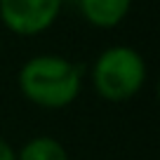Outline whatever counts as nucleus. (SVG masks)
Returning a JSON list of instances; mask_svg holds the SVG:
<instances>
[{"label": "nucleus", "mask_w": 160, "mask_h": 160, "mask_svg": "<svg viewBox=\"0 0 160 160\" xmlns=\"http://www.w3.org/2000/svg\"><path fill=\"white\" fill-rule=\"evenodd\" d=\"M85 68L64 54H35L17 73L19 94L42 111H61L82 92Z\"/></svg>", "instance_id": "nucleus-1"}, {"label": "nucleus", "mask_w": 160, "mask_h": 160, "mask_svg": "<svg viewBox=\"0 0 160 160\" xmlns=\"http://www.w3.org/2000/svg\"><path fill=\"white\" fill-rule=\"evenodd\" d=\"M148 66L141 52L132 45H111L94 57L90 82L99 99L111 104L130 101L146 87Z\"/></svg>", "instance_id": "nucleus-2"}, {"label": "nucleus", "mask_w": 160, "mask_h": 160, "mask_svg": "<svg viewBox=\"0 0 160 160\" xmlns=\"http://www.w3.org/2000/svg\"><path fill=\"white\" fill-rule=\"evenodd\" d=\"M66 0H0V24L19 38H35L57 24Z\"/></svg>", "instance_id": "nucleus-3"}, {"label": "nucleus", "mask_w": 160, "mask_h": 160, "mask_svg": "<svg viewBox=\"0 0 160 160\" xmlns=\"http://www.w3.org/2000/svg\"><path fill=\"white\" fill-rule=\"evenodd\" d=\"M73 5L92 28L108 31L127 19L132 0H73Z\"/></svg>", "instance_id": "nucleus-4"}, {"label": "nucleus", "mask_w": 160, "mask_h": 160, "mask_svg": "<svg viewBox=\"0 0 160 160\" xmlns=\"http://www.w3.org/2000/svg\"><path fill=\"white\" fill-rule=\"evenodd\" d=\"M14 160H71V155L57 137L38 134L14 148Z\"/></svg>", "instance_id": "nucleus-5"}, {"label": "nucleus", "mask_w": 160, "mask_h": 160, "mask_svg": "<svg viewBox=\"0 0 160 160\" xmlns=\"http://www.w3.org/2000/svg\"><path fill=\"white\" fill-rule=\"evenodd\" d=\"M0 160H14V146L0 134Z\"/></svg>", "instance_id": "nucleus-6"}]
</instances>
